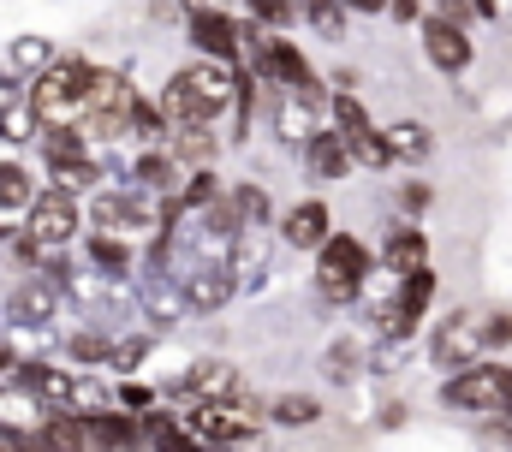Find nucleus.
Segmentation results:
<instances>
[{
  "label": "nucleus",
  "mask_w": 512,
  "mask_h": 452,
  "mask_svg": "<svg viewBox=\"0 0 512 452\" xmlns=\"http://www.w3.org/2000/svg\"><path fill=\"white\" fill-rule=\"evenodd\" d=\"M239 90H245V66H233V60H191V66H179L167 84H161V113H167V125H221L233 102H239Z\"/></svg>",
  "instance_id": "obj_1"
},
{
  "label": "nucleus",
  "mask_w": 512,
  "mask_h": 452,
  "mask_svg": "<svg viewBox=\"0 0 512 452\" xmlns=\"http://www.w3.org/2000/svg\"><path fill=\"white\" fill-rule=\"evenodd\" d=\"M376 262H382V256H376L358 232H334V238L316 250V268H310L316 304H328V310H358V298H364Z\"/></svg>",
  "instance_id": "obj_2"
},
{
  "label": "nucleus",
  "mask_w": 512,
  "mask_h": 452,
  "mask_svg": "<svg viewBox=\"0 0 512 452\" xmlns=\"http://www.w3.org/2000/svg\"><path fill=\"white\" fill-rule=\"evenodd\" d=\"M96 60L84 54H60L36 84H30V108L42 113V125H78L90 113V90H96Z\"/></svg>",
  "instance_id": "obj_3"
},
{
  "label": "nucleus",
  "mask_w": 512,
  "mask_h": 452,
  "mask_svg": "<svg viewBox=\"0 0 512 452\" xmlns=\"http://www.w3.org/2000/svg\"><path fill=\"white\" fill-rule=\"evenodd\" d=\"M435 399H441V411H459V417H507L512 411V363L483 357V363L447 375L435 387Z\"/></svg>",
  "instance_id": "obj_4"
},
{
  "label": "nucleus",
  "mask_w": 512,
  "mask_h": 452,
  "mask_svg": "<svg viewBox=\"0 0 512 452\" xmlns=\"http://www.w3.org/2000/svg\"><path fill=\"white\" fill-rule=\"evenodd\" d=\"M167 209L173 203L155 197V191H143V185H108V191L90 197L96 232H120V238H155L167 226Z\"/></svg>",
  "instance_id": "obj_5"
},
{
  "label": "nucleus",
  "mask_w": 512,
  "mask_h": 452,
  "mask_svg": "<svg viewBox=\"0 0 512 452\" xmlns=\"http://www.w3.org/2000/svg\"><path fill=\"white\" fill-rule=\"evenodd\" d=\"M483 357H489V310L459 304V310H447V316L429 328V363H435V369L459 375V369H471V363H483Z\"/></svg>",
  "instance_id": "obj_6"
},
{
  "label": "nucleus",
  "mask_w": 512,
  "mask_h": 452,
  "mask_svg": "<svg viewBox=\"0 0 512 452\" xmlns=\"http://www.w3.org/2000/svg\"><path fill=\"white\" fill-rule=\"evenodd\" d=\"M262 411L268 405H251V399H197L179 417L203 435V447H251L262 435V423H268Z\"/></svg>",
  "instance_id": "obj_7"
},
{
  "label": "nucleus",
  "mask_w": 512,
  "mask_h": 452,
  "mask_svg": "<svg viewBox=\"0 0 512 452\" xmlns=\"http://www.w3.org/2000/svg\"><path fill=\"white\" fill-rule=\"evenodd\" d=\"M66 310H72L66 304V286L48 280V274H18L12 292H6V304H0L6 328H18V334H48Z\"/></svg>",
  "instance_id": "obj_8"
},
{
  "label": "nucleus",
  "mask_w": 512,
  "mask_h": 452,
  "mask_svg": "<svg viewBox=\"0 0 512 452\" xmlns=\"http://www.w3.org/2000/svg\"><path fill=\"white\" fill-rule=\"evenodd\" d=\"M24 232H30L42 250H72V238L84 232V203H78V191H66V185H42L36 209L24 215Z\"/></svg>",
  "instance_id": "obj_9"
},
{
  "label": "nucleus",
  "mask_w": 512,
  "mask_h": 452,
  "mask_svg": "<svg viewBox=\"0 0 512 452\" xmlns=\"http://www.w3.org/2000/svg\"><path fill=\"white\" fill-rule=\"evenodd\" d=\"M239 24L221 0H185V42L197 48V60H233L239 66Z\"/></svg>",
  "instance_id": "obj_10"
},
{
  "label": "nucleus",
  "mask_w": 512,
  "mask_h": 452,
  "mask_svg": "<svg viewBox=\"0 0 512 452\" xmlns=\"http://www.w3.org/2000/svg\"><path fill=\"white\" fill-rule=\"evenodd\" d=\"M417 42H423V60H429L441 78H459V72H471V60H477L471 24H453V18H441V12H429V18L417 24Z\"/></svg>",
  "instance_id": "obj_11"
},
{
  "label": "nucleus",
  "mask_w": 512,
  "mask_h": 452,
  "mask_svg": "<svg viewBox=\"0 0 512 452\" xmlns=\"http://www.w3.org/2000/svg\"><path fill=\"white\" fill-rule=\"evenodd\" d=\"M179 405H197V399H251L245 393V369L233 357H197L173 387H167Z\"/></svg>",
  "instance_id": "obj_12"
},
{
  "label": "nucleus",
  "mask_w": 512,
  "mask_h": 452,
  "mask_svg": "<svg viewBox=\"0 0 512 452\" xmlns=\"http://www.w3.org/2000/svg\"><path fill=\"white\" fill-rule=\"evenodd\" d=\"M179 286H185L191 316H221V310L239 298L233 262H185V268H179Z\"/></svg>",
  "instance_id": "obj_13"
},
{
  "label": "nucleus",
  "mask_w": 512,
  "mask_h": 452,
  "mask_svg": "<svg viewBox=\"0 0 512 452\" xmlns=\"http://www.w3.org/2000/svg\"><path fill=\"white\" fill-rule=\"evenodd\" d=\"M274 232H280L286 250H310V256H316V250L334 238V209H328L322 197H298L292 209H280Z\"/></svg>",
  "instance_id": "obj_14"
},
{
  "label": "nucleus",
  "mask_w": 512,
  "mask_h": 452,
  "mask_svg": "<svg viewBox=\"0 0 512 452\" xmlns=\"http://www.w3.org/2000/svg\"><path fill=\"white\" fill-rule=\"evenodd\" d=\"M274 244H280V232H274V226H245V232H239V244H233L239 298H256V292L268 286V274H274Z\"/></svg>",
  "instance_id": "obj_15"
},
{
  "label": "nucleus",
  "mask_w": 512,
  "mask_h": 452,
  "mask_svg": "<svg viewBox=\"0 0 512 452\" xmlns=\"http://www.w3.org/2000/svg\"><path fill=\"white\" fill-rule=\"evenodd\" d=\"M84 262H90L108 286H137V274H143L137 244L120 238V232H84Z\"/></svg>",
  "instance_id": "obj_16"
},
{
  "label": "nucleus",
  "mask_w": 512,
  "mask_h": 452,
  "mask_svg": "<svg viewBox=\"0 0 512 452\" xmlns=\"http://www.w3.org/2000/svg\"><path fill=\"white\" fill-rule=\"evenodd\" d=\"M304 167H310V179H322V185H340V179H352V143H346V131L328 119L310 143H304Z\"/></svg>",
  "instance_id": "obj_17"
},
{
  "label": "nucleus",
  "mask_w": 512,
  "mask_h": 452,
  "mask_svg": "<svg viewBox=\"0 0 512 452\" xmlns=\"http://www.w3.org/2000/svg\"><path fill=\"white\" fill-rule=\"evenodd\" d=\"M84 429H90V447L96 452H149V441H143V417L126 411V405H108V411L84 417Z\"/></svg>",
  "instance_id": "obj_18"
},
{
  "label": "nucleus",
  "mask_w": 512,
  "mask_h": 452,
  "mask_svg": "<svg viewBox=\"0 0 512 452\" xmlns=\"http://www.w3.org/2000/svg\"><path fill=\"white\" fill-rule=\"evenodd\" d=\"M376 256H382V268H399V274L429 268V232H423V221L393 215V221H387V232H382V244H376Z\"/></svg>",
  "instance_id": "obj_19"
},
{
  "label": "nucleus",
  "mask_w": 512,
  "mask_h": 452,
  "mask_svg": "<svg viewBox=\"0 0 512 452\" xmlns=\"http://www.w3.org/2000/svg\"><path fill=\"white\" fill-rule=\"evenodd\" d=\"M316 375L328 381V387H358L364 375H370V345L358 334H340L322 345V357H316Z\"/></svg>",
  "instance_id": "obj_20"
},
{
  "label": "nucleus",
  "mask_w": 512,
  "mask_h": 452,
  "mask_svg": "<svg viewBox=\"0 0 512 452\" xmlns=\"http://www.w3.org/2000/svg\"><path fill=\"white\" fill-rule=\"evenodd\" d=\"M185 179H191V167H185L173 149H143V155L131 161V185H143V191H155V197H167V203H179Z\"/></svg>",
  "instance_id": "obj_21"
},
{
  "label": "nucleus",
  "mask_w": 512,
  "mask_h": 452,
  "mask_svg": "<svg viewBox=\"0 0 512 452\" xmlns=\"http://www.w3.org/2000/svg\"><path fill=\"white\" fill-rule=\"evenodd\" d=\"M48 405L24 387V381H0V429L6 435H24V441H36L42 429H48Z\"/></svg>",
  "instance_id": "obj_22"
},
{
  "label": "nucleus",
  "mask_w": 512,
  "mask_h": 452,
  "mask_svg": "<svg viewBox=\"0 0 512 452\" xmlns=\"http://www.w3.org/2000/svg\"><path fill=\"white\" fill-rule=\"evenodd\" d=\"M36 197H42L36 173H30L18 155H0V226L12 232V226H18L24 215H30V209H36Z\"/></svg>",
  "instance_id": "obj_23"
},
{
  "label": "nucleus",
  "mask_w": 512,
  "mask_h": 452,
  "mask_svg": "<svg viewBox=\"0 0 512 452\" xmlns=\"http://www.w3.org/2000/svg\"><path fill=\"white\" fill-rule=\"evenodd\" d=\"M18 381H24L48 411H72V381H78V369H54L48 357H18Z\"/></svg>",
  "instance_id": "obj_24"
},
{
  "label": "nucleus",
  "mask_w": 512,
  "mask_h": 452,
  "mask_svg": "<svg viewBox=\"0 0 512 452\" xmlns=\"http://www.w3.org/2000/svg\"><path fill=\"white\" fill-rule=\"evenodd\" d=\"M161 149H173V155L197 173V167H215V161H221L227 131H221V125H173V137H167Z\"/></svg>",
  "instance_id": "obj_25"
},
{
  "label": "nucleus",
  "mask_w": 512,
  "mask_h": 452,
  "mask_svg": "<svg viewBox=\"0 0 512 452\" xmlns=\"http://www.w3.org/2000/svg\"><path fill=\"white\" fill-rule=\"evenodd\" d=\"M36 149H42V167H48V179L96 155V143L84 137V125H48V131L36 137Z\"/></svg>",
  "instance_id": "obj_26"
},
{
  "label": "nucleus",
  "mask_w": 512,
  "mask_h": 452,
  "mask_svg": "<svg viewBox=\"0 0 512 452\" xmlns=\"http://www.w3.org/2000/svg\"><path fill=\"white\" fill-rule=\"evenodd\" d=\"M54 60H60L54 36H18V42H6V54H0V72H12L18 84H36V78H42Z\"/></svg>",
  "instance_id": "obj_27"
},
{
  "label": "nucleus",
  "mask_w": 512,
  "mask_h": 452,
  "mask_svg": "<svg viewBox=\"0 0 512 452\" xmlns=\"http://www.w3.org/2000/svg\"><path fill=\"white\" fill-rule=\"evenodd\" d=\"M387 143H393V161L399 167H423L435 155V125L405 113V119H387Z\"/></svg>",
  "instance_id": "obj_28"
},
{
  "label": "nucleus",
  "mask_w": 512,
  "mask_h": 452,
  "mask_svg": "<svg viewBox=\"0 0 512 452\" xmlns=\"http://www.w3.org/2000/svg\"><path fill=\"white\" fill-rule=\"evenodd\" d=\"M60 345H66V363H78V369H108L120 339L108 334V328H96V322H78Z\"/></svg>",
  "instance_id": "obj_29"
},
{
  "label": "nucleus",
  "mask_w": 512,
  "mask_h": 452,
  "mask_svg": "<svg viewBox=\"0 0 512 452\" xmlns=\"http://www.w3.org/2000/svg\"><path fill=\"white\" fill-rule=\"evenodd\" d=\"M316 119H322V113L304 108L298 96H274V137H280L286 149H298V155H304V143H310V137L322 131Z\"/></svg>",
  "instance_id": "obj_30"
},
{
  "label": "nucleus",
  "mask_w": 512,
  "mask_h": 452,
  "mask_svg": "<svg viewBox=\"0 0 512 452\" xmlns=\"http://www.w3.org/2000/svg\"><path fill=\"white\" fill-rule=\"evenodd\" d=\"M298 24H310V36H322V42H346L352 6L346 0H298Z\"/></svg>",
  "instance_id": "obj_31"
},
{
  "label": "nucleus",
  "mask_w": 512,
  "mask_h": 452,
  "mask_svg": "<svg viewBox=\"0 0 512 452\" xmlns=\"http://www.w3.org/2000/svg\"><path fill=\"white\" fill-rule=\"evenodd\" d=\"M328 411H322V399L316 393H274L268 399V423L274 429H316Z\"/></svg>",
  "instance_id": "obj_32"
},
{
  "label": "nucleus",
  "mask_w": 512,
  "mask_h": 452,
  "mask_svg": "<svg viewBox=\"0 0 512 452\" xmlns=\"http://www.w3.org/2000/svg\"><path fill=\"white\" fill-rule=\"evenodd\" d=\"M227 203H233L239 226H274V197H268V185H256V179H233V185H227Z\"/></svg>",
  "instance_id": "obj_33"
},
{
  "label": "nucleus",
  "mask_w": 512,
  "mask_h": 452,
  "mask_svg": "<svg viewBox=\"0 0 512 452\" xmlns=\"http://www.w3.org/2000/svg\"><path fill=\"white\" fill-rule=\"evenodd\" d=\"M36 441H42V452H96V447H90L84 417H72V411H54V417H48V429H42Z\"/></svg>",
  "instance_id": "obj_34"
},
{
  "label": "nucleus",
  "mask_w": 512,
  "mask_h": 452,
  "mask_svg": "<svg viewBox=\"0 0 512 452\" xmlns=\"http://www.w3.org/2000/svg\"><path fill=\"white\" fill-rule=\"evenodd\" d=\"M429 304H435V268H411L405 274V286H399V310L393 316H429Z\"/></svg>",
  "instance_id": "obj_35"
},
{
  "label": "nucleus",
  "mask_w": 512,
  "mask_h": 452,
  "mask_svg": "<svg viewBox=\"0 0 512 452\" xmlns=\"http://www.w3.org/2000/svg\"><path fill=\"white\" fill-rule=\"evenodd\" d=\"M42 131H48V125H42V113L30 108V96H24V102H12L6 119H0V143H12V149H18V143H36Z\"/></svg>",
  "instance_id": "obj_36"
},
{
  "label": "nucleus",
  "mask_w": 512,
  "mask_h": 452,
  "mask_svg": "<svg viewBox=\"0 0 512 452\" xmlns=\"http://www.w3.org/2000/svg\"><path fill=\"white\" fill-rule=\"evenodd\" d=\"M149 351H155V334H120V345H114V363H108V375H114V381L137 375V369L149 363Z\"/></svg>",
  "instance_id": "obj_37"
},
{
  "label": "nucleus",
  "mask_w": 512,
  "mask_h": 452,
  "mask_svg": "<svg viewBox=\"0 0 512 452\" xmlns=\"http://www.w3.org/2000/svg\"><path fill=\"white\" fill-rule=\"evenodd\" d=\"M221 197H227L221 173H215V167H197V173L185 179V191H179V209H209V203H221Z\"/></svg>",
  "instance_id": "obj_38"
},
{
  "label": "nucleus",
  "mask_w": 512,
  "mask_h": 452,
  "mask_svg": "<svg viewBox=\"0 0 512 452\" xmlns=\"http://www.w3.org/2000/svg\"><path fill=\"white\" fill-rule=\"evenodd\" d=\"M245 6H251V18L262 30H280V36H286V30L298 24V0H245Z\"/></svg>",
  "instance_id": "obj_39"
},
{
  "label": "nucleus",
  "mask_w": 512,
  "mask_h": 452,
  "mask_svg": "<svg viewBox=\"0 0 512 452\" xmlns=\"http://www.w3.org/2000/svg\"><path fill=\"white\" fill-rule=\"evenodd\" d=\"M114 405H126V411H137V417H143V411H155V405H161V393H155L149 381L126 375V381H114Z\"/></svg>",
  "instance_id": "obj_40"
},
{
  "label": "nucleus",
  "mask_w": 512,
  "mask_h": 452,
  "mask_svg": "<svg viewBox=\"0 0 512 452\" xmlns=\"http://www.w3.org/2000/svg\"><path fill=\"white\" fill-rule=\"evenodd\" d=\"M429 203H435V191H429L423 179H405V185H399V209H405V221H417Z\"/></svg>",
  "instance_id": "obj_41"
},
{
  "label": "nucleus",
  "mask_w": 512,
  "mask_h": 452,
  "mask_svg": "<svg viewBox=\"0 0 512 452\" xmlns=\"http://www.w3.org/2000/svg\"><path fill=\"white\" fill-rule=\"evenodd\" d=\"M387 18L393 24H423L429 18V0H387Z\"/></svg>",
  "instance_id": "obj_42"
},
{
  "label": "nucleus",
  "mask_w": 512,
  "mask_h": 452,
  "mask_svg": "<svg viewBox=\"0 0 512 452\" xmlns=\"http://www.w3.org/2000/svg\"><path fill=\"white\" fill-rule=\"evenodd\" d=\"M512 345V310H489V351Z\"/></svg>",
  "instance_id": "obj_43"
},
{
  "label": "nucleus",
  "mask_w": 512,
  "mask_h": 452,
  "mask_svg": "<svg viewBox=\"0 0 512 452\" xmlns=\"http://www.w3.org/2000/svg\"><path fill=\"white\" fill-rule=\"evenodd\" d=\"M429 12H441V18H453V24H471V18H477L471 0H429Z\"/></svg>",
  "instance_id": "obj_44"
},
{
  "label": "nucleus",
  "mask_w": 512,
  "mask_h": 452,
  "mask_svg": "<svg viewBox=\"0 0 512 452\" xmlns=\"http://www.w3.org/2000/svg\"><path fill=\"white\" fill-rule=\"evenodd\" d=\"M24 96H30V84H18L12 72H0V119H6V108H12V102H24Z\"/></svg>",
  "instance_id": "obj_45"
},
{
  "label": "nucleus",
  "mask_w": 512,
  "mask_h": 452,
  "mask_svg": "<svg viewBox=\"0 0 512 452\" xmlns=\"http://www.w3.org/2000/svg\"><path fill=\"white\" fill-rule=\"evenodd\" d=\"M405 417H411V411H405V399H399V405L387 399L382 411H376V423H382V429H405Z\"/></svg>",
  "instance_id": "obj_46"
},
{
  "label": "nucleus",
  "mask_w": 512,
  "mask_h": 452,
  "mask_svg": "<svg viewBox=\"0 0 512 452\" xmlns=\"http://www.w3.org/2000/svg\"><path fill=\"white\" fill-rule=\"evenodd\" d=\"M346 6H352L358 18H382V12H387V0H346Z\"/></svg>",
  "instance_id": "obj_47"
},
{
  "label": "nucleus",
  "mask_w": 512,
  "mask_h": 452,
  "mask_svg": "<svg viewBox=\"0 0 512 452\" xmlns=\"http://www.w3.org/2000/svg\"><path fill=\"white\" fill-rule=\"evenodd\" d=\"M471 6H477V18H483V24H495V18H501V0H471Z\"/></svg>",
  "instance_id": "obj_48"
},
{
  "label": "nucleus",
  "mask_w": 512,
  "mask_h": 452,
  "mask_svg": "<svg viewBox=\"0 0 512 452\" xmlns=\"http://www.w3.org/2000/svg\"><path fill=\"white\" fill-rule=\"evenodd\" d=\"M495 441L512 452V411H507V417H495Z\"/></svg>",
  "instance_id": "obj_49"
}]
</instances>
